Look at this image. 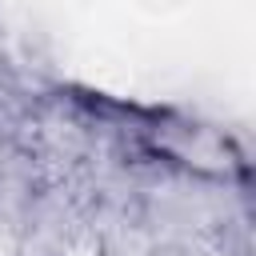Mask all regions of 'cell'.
<instances>
[{
    "mask_svg": "<svg viewBox=\"0 0 256 256\" xmlns=\"http://www.w3.org/2000/svg\"><path fill=\"white\" fill-rule=\"evenodd\" d=\"M148 144L168 164L196 172V176H212V180H232L244 164L228 136H220L208 124H192V120H156L148 128Z\"/></svg>",
    "mask_w": 256,
    "mask_h": 256,
    "instance_id": "cell-1",
    "label": "cell"
}]
</instances>
